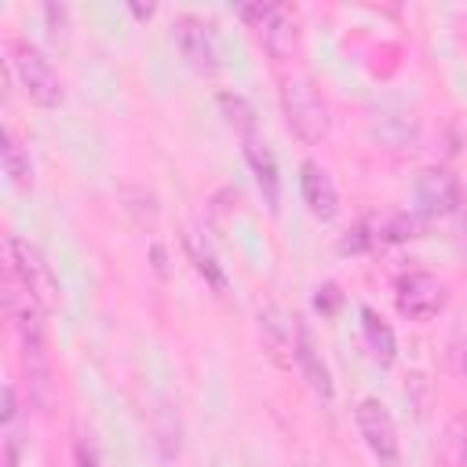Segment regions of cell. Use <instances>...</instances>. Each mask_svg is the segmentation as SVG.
I'll return each instance as SVG.
<instances>
[{"label": "cell", "mask_w": 467, "mask_h": 467, "mask_svg": "<svg viewBox=\"0 0 467 467\" xmlns=\"http://www.w3.org/2000/svg\"><path fill=\"white\" fill-rule=\"evenodd\" d=\"M339 303H343V296H339V288H336L332 281H325V285L314 288V306H317L321 314H336Z\"/></svg>", "instance_id": "obj_17"}, {"label": "cell", "mask_w": 467, "mask_h": 467, "mask_svg": "<svg viewBox=\"0 0 467 467\" xmlns=\"http://www.w3.org/2000/svg\"><path fill=\"white\" fill-rule=\"evenodd\" d=\"M376 237H379V234H368V223H361V226H354V230H350V237H343V244H339V248H343V252H365Z\"/></svg>", "instance_id": "obj_18"}, {"label": "cell", "mask_w": 467, "mask_h": 467, "mask_svg": "<svg viewBox=\"0 0 467 467\" xmlns=\"http://www.w3.org/2000/svg\"><path fill=\"white\" fill-rule=\"evenodd\" d=\"M11 69H15L18 84H22V91H26L36 106H44V109L62 106V99H66L62 80H58L51 58H47L36 44H29V40H15V47H11Z\"/></svg>", "instance_id": "obj_2"}, {"label": "cell", "mask_w": 467, "mask_h": 467, "mask_svg": "<svg viewBox=\"0 0 467 467\" xmlns=\"http://www.w3.org/2000/svg\"><path fill=\"white\" fill-rule=\"evenodd\" d=\"M456 456H460V467H467V423L463 420L456 423Z\"/></svg>", "instance_id": "obj_20"}, {"label": "cell", "mask_w": 467, "mask_h": 467, "mask_svg": "<svg viewBox=\"0 0 467 467\" xmlns=\"http://www.w3.org/2000/svg\"><path fill=\"white\" fill-rule=\"evenodd\" d=\"M219 113H223V120L241 135V139H252L255 135V128H259V117H255V106L244 99V95H237V91H223L219 99Z\"/></svg>", "instance_id": "obj_13"}, {"label": "cell", "mask_w": 467, "mask_h": 467, "mask_svg": "<svg viewBox=\"0 0 467 467\" xmlns=\"http://www.w3.org/2000/svg\"><path fill=\"white\" fill-rule=\"evenodd\" d=\"M299 193H303L306 212L317 223H332L339 215V190H336L332 175L317 161H303L299 164Z\"/></svg>", "instance_id": "obj_7"}, {"label": "cell", "mask_w": 467, "mask_h": 467, "mask_svg": "<svg viewBox=\"0 0 467 467\" xmlns=\"http://www.w3.org/2000/svg\"><path fill=\"white\" fill-rule=\"evenodd\" d=\"M186 255L193 259V270L215 288V292H226V274H223V266L215 263V255H212V248L208 244H201L193 234L186 237Z\"/></svg>", "instance_id": "obj_15"}, {"label": "cell", "mask_w": 467, "mask_h": 467, "mask_svg": "<svg viewBox=\"0 0 467 467\" xmlns=\"http://www.w3.org/2000/svg\"><path fill=\"white\" fill-rule=\"evenodd\" d=\"M296 365H299L303 379L310 383V390H314L317 398H325V401L336 398L332 368H328V361L321 358V347H317V339H314V332H310V325H306L303 317H296Z\"/></svg>", "instance_id": "obj_9"}, {"label": "cell", "mask_w": 467, "mask_h": 467, "mask_svg": "<svg viewBox=\"0 0 467 467\" xmlns=\"http://www.w3.org/2000/svg\"><path fill=\"white\" fill-rule=\"evenodd\" d=\"M358 317H361V336H365V347H368L372 361L379 368H390L398 361V336H394V328L372 306H361Z\"/></svg>", "instance_id": "obj_12"}, {"label": "cell", "mask_w": 467, "mask_h": 467, "mask_svg": "<svg viewBox=\"0 0 467 467\" xmlns=\"http://www.w3.org/2000/svg\"><path fill=\"white\" fill-rule=\"evenodd\" d=\"M241 142H244V161H248V168H252V179H255V186H259V193H263V204H266L270 212H277V204H281V171H277L274 150H270L259 135L241 139Z\"/></svg>", "instance_id": "obj_11"}, {"label": "cell", "mask_w": 467, "mask_h": 467, "mask_svg": "<svg viewBox=\"0 0 467 467\" xmlns=\"http://www.w3.org/2000/svg\"><path fill=\"white\" fill-rule=\"evenodd\" d=\"M416 204L427 219H441L452 215L460 208V182L449 168H427L416 179Z\"/></svg>", "instance_id": "obj_8"}, {"label": "cell", "mask_w": 467, "mask_h": 467, "mask_svg": "<svg viewBox=\"0 0 467 467\" xmlns=\"http://www.w3.org/2000/svg\"><path fill=\"white\" fill-rule=\"evenodd\" d=\"M281 109H285V120L288 128L303 139V142H321L328 139L332 131V117H328V106L321 102V95L310 88V80L303 77H292L281 84Z\"/></svg>", "instance_id": "obj_1"}, {"label": "cell", "mask_w": 467, "mask_h": 467, "mask_svg": "<svg viewBox=\"0 0 467 467\" xmlns=\"http://www.w3.org/2000/svg\"><path fill=\"white\" fill-rule=\"evenodd\" d=\"M171 36H175V47L179 55L204 77H215L219 73V51H215V36L208 29V22H201L197 15H179L171 22Z\"/></svg>", "instance_id": "obj_6"}, {"label": "cell", "mask_w": 467, "mask_h": 467, "mask_svg": "<svg viewBox=\"0 0 467 467\" xmlns=\"http://www.w3.org/2000/svg\"><path fill=\"white\" fill-rule=\"evenodd\" d=\"M0 416H4V427L11 431L15 427V416H18V401H15V387L11 383H4V412Z\"/></svg>", "instance_id": "obj_19"}, {"label": "cell", "mask_w": 467, "mask_h": 467, "mask_svg": "<svg viewBox=\"0 0 467 467\" xmlns=\"http://www.w3.org/2000/svg\"><path fill=\"white\" fill-rule=\"evenodd\" d=\"M128 11H131L139 22H146V18H153V11H157V7H153V4H146V7H142V4H128Z\"/></svg>", "instance_id": "obj_21"}, {"label": "cell", "mask_w": 467, "mask_h": 467, "mask_svg": "<svg viewBox=\"0 0 467 467\" xmlns=\"http://www.w3.org/2000/svg\"><path fill=\"white\" fill-rule=\"evenodd\" d=\"M73 467H99V449H95L91 434L73 438Z\"/></svg>", "instance_id": "obj_16"}, {"label": "cell", "mask_w": 467, "mask_h": 467, "mask_svg": "<svg viewBox=\"0 0 467 467\" xmlns=\"http://www.w3.org/2000/svg\"><path fill=\"white\" fill-rule=\"evenodd\" d=\"M445 285L431 270H405L394 281V303L409 321H431L445 310Z\"/></svg>", "instance_id": "obj_4"}, {"label": "cell", "mask_w": 467, "mask_h": 467, "mask_svg": "<svg viewBox=\"0 0 467 467\" xmlns=\"http://www.w3.org/2000/svg\"><path fill=\"white\" fill-rule=\"evenodd\" d=\"M354 420H358L361 441L372 452V460L379 467H401V441H398V427H394L387 405L379 398H361L354 409Z\"/></svg>", "instance_id": "obj_3"}, {"label": "cell", "mask_w": 467, "mask_h": 467, "mask_svg": "<svg viewBox=\"0 0 467 467\" xmlns=\"http://www.w3.org/2000/svg\"><path fill=\"white\" fill-rule=\"evenodd\" d=\"M4 171H7V179H11L18 190H29V186H33L29 153L22 150V142L15 139V131H4Z\"/></svg>", "instance_id": "obj_14"}, {"label": "cell", "mask_w": 467, "mask_h": 467, "mask_svg": "<svg viewBox=\"0 0 467 467\" xmlns=\"http://www.w3.org/2000/svg\"><path fill=\"white\" fill-rule=\"evenodd\" d=\"M237 15L259 33L263 47L270 51V58H288L296 47V22L281 4H241Z\"/></svg>", "instance_id": "obj_5"}, {"label": "cell", "mask_w": 467, "mask_h": 467, "mask_svg": "<svg viewBox=\"0 0 467 467\" xmlns=\"http://www.w3.org/2000/svg\"><path fill=\"white\" fill-rule=\"evenodd\" d=\"M259 339L266 358L277 368H292L296 361V317L288 321L281 306H263L259 310Z\"/></svg>", "instance_id": "obj_10"}]
</instances>
